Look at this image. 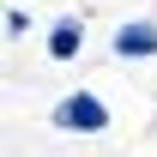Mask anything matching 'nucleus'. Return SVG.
Returning a JSON list of instances; mask_svg holds the SVG:
<instances>
[{"label": "nucleus", "mask_w": 157, "mask_h": 157, "mask_svg": "<svg viewBox=\"0 0 157 157\" xmlns=\"http://www.w3.org/2000/svg\"><path fill=\"white\" fill-rule=\"evenodd\" d=\"M78 42H85V24H78V18H60L55 30H48V55H55V60H73Z\"/></svg>", "instance_id": "nucleus-3"}, {"label": "nucleus", "mask_w": 157, "mask_h": 157, "mask_svg": "<svg viewBox=\"0 0 157 157\" xmlns=\"http://www.w3.org/2000/svg\"><path fill=\"white\" fill-rule=\"evenodd\" d=\"M115 55H133V60H145V55H157V30H151V24H121V30H115Z\"/></svg>", "instance_id": "nucleus-2"}, {"label": "nucleus", "mask_w": 157, "mask_h": 157, "mask_svg": "<svg viewBox=\"0 0 157 157\" xmlns=\"http://www.w3.org/2000/svg\"><path fill=\"white\" fill-rule=\"evenodd\" d=\"M103 121H109V115H103V103L91 97V91H78V97H60V103H55V127H85V133H97Z\"/></svg>", "instance_id": "nucleus-1"}]
</instances>
